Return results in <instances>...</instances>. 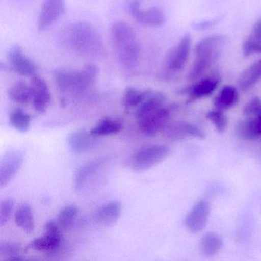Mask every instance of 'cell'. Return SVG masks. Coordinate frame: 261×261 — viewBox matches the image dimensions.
<instances>
[{"instance_id":"obj_32","label":"cell","mask_w":261,"mask_h":261,"mask_svg":"<svg viewBox=\"0 0 261 261\" xmlns=\"http://www.w3.org/2000/svg\"><path fill=\"white\" fill-rule=\"evenodd\" d=\"M14 208V201L12 198H7L1 202L0 205V225H6L11 218Z\"/></svg>"},{"instance_id":"obj_28","label":"cell","mask_w":261,"mask_h":261,"mask_svg":"<svg viewBox=\"0 0 261 261\" xmlns=\"http://www.w3.org/2000/svg\"><path fill=\"white\" fill-rule=\"evenodd\" d=\"M10 123L15 129L25 133L30 129L31 117L20 108H16L10 113Z\"/></svg>"},{"instance_id":"obj_25","label":"cell","mask_w":261,"mask_h":261,"mask_svg":"<svg viewBox=\"0 0 261 261\" xmlns=\"http://www.w3.org/2000/svg\"><path fill=\"white\" fill-rule=\"evenodd\" d=\"M122 129L123 125L120 122L111 118H103L90 130V133L93 137H100L118 134Z\"/></svg>"},{"instance_id":"obj_13","label":"cell","mask_w":261,"mask_h":261,"mask_svg":"<svg viewBox=\"0 0 261 261\" xmlns=\"http://www.w3.org/2000/svg\"><path fill=\"white\" fill-rule=\"evenodd\" d=\"M210 215V204L207 201H198L185 219L186 228L192 233H198L206 227Z\"/></svg>"},{"instance_id":"obj_20","label":"cell","mask_w":261,"mask_h":261,"mask_svg":"<svg viewBox=\"0 0 261 261\" xmlns=\"http://www.w3.org/2000/svg\"><path fill=\"white\" fill-rule=\"evenodd\" d=\"M243 53L245 56L261 53V18L253 25L251 32L244 42Z\"/></svg>"},{"instance_id":"obj_5","label":"cell","mask_w":261,"mask_h":261,"mask_svg":"<svg viewBox=\"0 0 261 261\" xmlns=\"http://www.w3.org/2000/svg\"><path fill=\"white\" fill-rule=\"evenodd\" d=\"M170 149L164 145H150L139 149L132 160V167L137 172L148 170L165 160Z\"/></svg>"},{"instance_id":"obj_18","label":"cell","mask_w":261,"mask_h":261,"mask_svg":"<svg viewBox=\"0 0 261 261\" xmlns=\"http://www.w3.org/2000/svg\"><path fill=\"white\" fill-rule=\"evenodd\" d=\"M95 138L91 135L90 131L88 132L85 129H79L68 136V143L72 152L82 153L94 147Z\"/></svg>"},{"instance_id":"obj_23","label":"cell","mask_w":261,"mask_h":261,"mask_svg":"<svg viewBox=\"0 0 261 261\" xmlns=\"http://www.w3.org/2000/svg\"><path fill=\"white\" fill-rule=\"evenodd\" d=\"M16 225L27 233H33L35 230L34 216L33 210L28 204L19 206L15 214Z\"/></svg>"},{"instance_id":"obj_11","label":"cell","mask_w":261,"mask_h":261,"mask_svg":"<svg viewBox=\"0 0 261 261\" xmlns=\"http://www.w3.org/2000/svg\"><path fill=\"white\" fill-rule=\"evenodd\" d=\"M8 62L10 68L19 75L32 77L36 75V64L18 45H15L9 51Z\"/></svg>"},{"instance_id":"obj_30","label":"cell","mask_w":261,"mask_h":261,"mask_svg":"<svg viewBox=\"0 0 261 261\" xmlns=\"http://www.w3.org/2000/svg\"><path fill=\"white\" fill-rule=\"evenodd\" d=\"M79 215V207L74 204H69L60 211L58 215V224L62 230L69 229Z\"/></svg>"},{"instance_id":"obj_7","label":"cell","mask_w":261,"mask_h":261,"mask_svg":"<svg viewBox=\"0 0 261 261\" xmlns=\"http://www.w3.org/2000/svg\"><path fill=\"white\" fill-rule=\"evenodd\" d=\"M62 228L58 223L49 221L45 224V233L44 236L33 240L29 248L47 253L57 251L62 244Z\"/></svg>"},{"instance_id":"obj_34","label":"cell","mask_w":261,"mask_h":261,"mask_svg":"<svg viewBox=\"0 0 261 261\" xmlns=\"http://www.w3.org/2000/svg\"><path fill=\"white\" fill-rule=\"evenodd\" d=\"M223 16L215 18V19H209V20L201 21V22H197L193 25V29L195 30H207L216 27L222 19Z\"/></svg>"},{"instance_id":"obj_2","label":"cell","mask_w":261,"mask_h":261,"mask_svg":"<svg viewBox=\"0 0 261 261\" xmlns=\"http://www.w3.org/2000/svg\"><path fill=\"white\" fill-rule=\"evenodd\" d=\"M64 39L70 48L85 57H98L105 50L101 36L88 22H76L68 27L64 35Z\"/></svg>"},{"instance_id":"obj_21","label":"cell","mask_w":261,"mask_h":261,"mask_svg":"<svg viewBox=\"0 0 261 261\" xmlns=\"http://www.w3.org/2000/svg\"><path fill=\"white\" fill-rule=\"evenodd\" d=\"M238 101V93L232 85H226L220 91L215 99V106L220 111L230 109L237 105Z\"/></svg>"},{"instance_id":"obj_19","label":"cell","mask_w":261,"mask_h":261,"mask_svg":"<svg viewBox=\"0 0 261 261\" xmlns=\"http://www.w3.org/2000/svg\"><path fill=\"white\" fill-rule=\"evenodd\" d=\"M105 163L103 159L94 160L79 168L74 175V189L80 191L85 186L88 180Z\"/></svg>"},{"instance_id":"obj_24","label":"cell","mask_w":261,"mask_h":261,"mask_svg":"<svg viewBox=\"0 0 261 261\" xmlns=\"http://www.w3.org/2000/svg\"><path fill=\"white\" fill-rule=\"evenodd\" d=\"M9 97L16 103L25 105L32 100L31 85L23 81L15 82L9 90Z\"/></svg>"},{"instance_id":"obj_3","label":"cell","mask_w":261,"mask_h":261,"mask_svg":"<svg viewBox=\"0 0 261 261\" xmlns=\"http://www.w3.org/2000/svg\"><path fill=\"white\" fill-rule=\"evenodd\" d=\"M226 43V38L221 35H214L201 39L195 48V60L189 74L190 80L201 77L215 62Z\"/></svg>"},{"instance_id":"obj_22","label":"cell","mask_w":261,"mask_h":261,"mask_svg":"<svg viewBox=\"0 0 261 261\" xmlns=\"http://www.w3.org/2000/svg\"><path fill=\"white\" fill-rule=\"evenodd\" d=\"M260 79L261 59H259L242 73L239 79L240 88L243 91H248L253 88Z\"/></svg>"},{"instance_id":"obj_17","label":"cell","mask_w":261,"mask_h":261,"mask_svg":"<svg viewBox=\"0 0 261 261\" xmlns=\"http://www.w3.org/2000/svg\"><path fill=\"white\" fill-rule=\"evenodd\" d=\"M219 76L210 75L203 77L189 88L188 93L192 100H198L203 97H208L215 92L220 83Z\"/></svg>"},{"instance_id":"obj_14","label":"cell","mask_w":261,"mask_h":261,"mask_svg":"<svg viewBox=\"0 0 261 261\" xmlns=\"http://www.w3.org/2000/svg\"><path fill=\"white\" fill-rule=\"evenodd\" d=\"M164 135L168 140L179 141L187 138L203 139L204 132L192 123L186 121H178L166 125L163 129Z\"/></svg>"},{"instance_id":"obj_9","label":"cell","mask_w":261,"mask_h":261,"mask_svg":"<svg viewBox=\"0 0 261 261\" xmlns=\"http://www.w3.org/2000/svg\"><path fill=\"white\" fill-rule=\"evenodd\" d=\"M128 9L133 18L144 27H160L166 22V16L160 9L152 7L147 10H143L138 0H133Z\"/></svg>"},{"instance_id":"obj_4","label":"cell","mask_w":261,"mask_h":261,"mask_svg":"<svg viewBox=\"0 0 261 261\" xmlns=\"http://www.w3.org/2000/svg\"><path fill=\"white\" fill-rule=\"evenodd\" d=\"M99 69L96 65H88L81 71L58 69L54 71V81L62 92H83L97 81Z\"/></svg>"},{"instance_id":"obj_15","label":"cell","mask_w":261,"mask_h":261,"mask_svg":"<svg viewBox=\"0 0 261 261\" xmlns=\"http://www.w3.org/2000/svg\"><path fill=\"white\" fill-rule=\"evenodd\" d=\"M32 101L33 108L39 114H43L51 100V93L46 82L39 76L32 77Z\"/></svg>"},{"instance_id":"obj_27","label":"cell","mask_w":261,"mask_h":261,"mask_svg":"<svg viewBox=\"0 0 261 261\" xmlns=\"http://www.w3.org/2000/svg\"><path fill=\"white\" fill-rule=\"evenodd\" d=\"M150 91H141L134 88H128L123 97V105L127 109L137 108L149 94Z\"/></svg>"},{"instance_id":"obj_8","label":"cell","mask_w":261,"mask_h":261,"mask_svg":"<svg viewBox=\"0 0 261 261\" xmlns=\"http://www.w3.org/2000/svg\"><path fill=\"white\" fill-rule=\"evenodd\" d=\"M25 160V152L19 149L8 151L0 162V187L9 184L18 173Z\"/></svg>"},{"instance_id":"obj_26","label":"cell","mask_w":261,"mask_h":261,"mask_svg":"<svg viewBox=\"0 0 261 261\" xmlns=\"http://www.w3.org/2000/svg\"><path fill=\"white\" fill-rule=\"evenodd\" d=\"M223 247V241L219 235L215 233H207L200 241L201 253L206 256H215Z\"/></svg>"},{"instance_id":"obj_31","label":"cell","mask_w":261,"mask_h":261,"mask_svg":"<svg viewBox=\"0 0 261 261\" xmlns=\"http://www.w3.org/2000/svg\"><path fill=\"white\" fill-rule=\"evenodd\" d=\"M207 118L213 123L218 132H224L227 128V119L222 111L216 109L209 111L207 114Z\"/></svg>"},{"instance_id":"obj_1","label":"cell","mask_w":261,"mask_h":261,"mask_svg":"<svg viewBox=\"0 0 261 261\" xmlns=\"http://www.w3.org/2000/svg\"><path fill=\"white\" fill-rule=\"evenodd\" d=\"M111 35L120 66L126 71H134L138 65L140 54L137 33L129 24L117 21L111 27Z\"/></svg>"},{"instance_id":"obj_16","label":"cell","mask_w":261,"mask_h":261,"mask_svg":"<svg viewBox=\"0 0 261 261\" xmlns=\"http://www.w3.org/2000/svg\"><path fill=\"white\" fill-rule=\"evenodd\" d=\"M122 204L119 201H112L100 206L95 213L97 223L106 227L114 225L121 215Z\"/></svg>"},{"instance_id":"obj_12","label":"cell","mask_w":261,"mask_h":261,"mask_svg":"<svg viewBox=\"0 0 261 261\" xmlns=\"http://www.w3.org/2000/svg\"><path fill=\"white\" fill-rule=\"evenodd\" d=\"M65 10V0H44L38 19V29L44 31L55 23Z\"/></svg>"},{"instance_id":"obj_29","label":"cell","mask_w":261,"mask_h":261,"mask_svg":"<svg viewBox=\"0 0 261 261\" xmlns=\"http://www.w3.org/2000/svg\"><path fill=\"white\" fill-rule=\"evenodd\" d=\"M22 248L20 244L13 242H2L0 244V258L5 260L20 261L24 260L21 257Z\"/></svg>"},{"instance_id":"obj_33","label":"cell","mask_w":261,"mask_h":261,"mask_svg":"<svg viewBox=\"0 0 261 261\" xmlns=\"http://www.w3.org/2000/svg\"><path fill=\"white\" fill-rule=\"evenodd\" d=\"M245 117H257L261 115V99L255 97L252 98L244 108Z\"/></svg>"},{"instance_id":"obj_6","label":"cell","mask_w":261,"mask_h":261,"mask_svg":"<svg viewBox=\"0 0 261 261\" xmlns=\"http://www.w3.org/2000/svg\"><path fill=\"white\" fill-rule=\"evenodd\" d=\"M170 115L171 108L166 105L154 110L137 119L140 130L147 137H154L164 129Z\"/></svg>"},{"instance_id":"obj_10","label":"cell","mask_w":261,"mask_h":261,"mask_svg":"<svg viewBox=\"0 0 261 261\" xmlns=\"http://www.w3.org/2000/svg\"><path fill=\"white\" fill-rule=\"evenodd\" d=\"M191 47L192 38L190 35L186 34L168 54L166 60L168 71L178 72L184 68L190 54Z\"/></svg>"}]
</instances>
